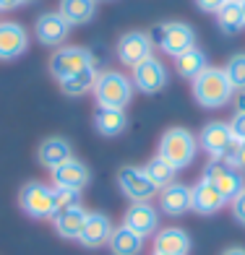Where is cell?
<instances>
[{
	"mask_svg": "<svg viewBox=\"0 0 245 255\" xmlns=\"http://www.w3.org/2000/svg\"><path fill=\"white\" fill-rule=\"evenodd\" d=\"M230 133L235 141H245V112H235L230 120Z\"/></svg>",
	"mask_w": 245,
	"mask_h": 255,
	"instance_id": "obj_32",
	"label": "cell"
},
{
	"mask_svg": "<svg viewBox=\"0 0 245 255\" xmlns=\"http://www.w3.org/2000/svg\"><path fill=\"white\" fill-rule=\"evenodd\" d=\"M123 224L146 240L159 232V211L151 203H131V208L123 216Z\"/></svg>",
	"mask_w": 245,
	"mask_h": 255,
	"instance_id": "obj_12",
	"label": "cell"
},
{
	"mask_svg": "<svg viewBox=\"0 0 245 255\" xmlns=\"http://www.w3.org/2000/svg\"><path fill=\"white\" fill-rule=\"evenodd\" d=\"M225 73H227V81L232 84V89L245 91V52H238L230 57L225 65Z\"/></svg>",
	"mask_w": 245,
	"mask_h": 255,
	"instance_id": "obj_29",
	"label": "cell"
},
{
	"mask_svg": "<svg viewBox=\"0 0 245 255\" xmlns=\"http://www.w3.org/2000/svg\"><path fill=\"white\" fill-rule=\"evenodd\" d=\"M240 5H243V13H245V0H240Z\"/></svg>",
	"mask_w": 245,
	"mask_h": 255,
	"instance_id": "obj_38",
	"label": "cell"
},
{
	"mask_svg": "<svg viewBox=\"0 0 245 255\" xmlns=\"http://www.w3.org/2000/svg\"><path fill=\"white\" fill-rule=\"evenodd\" d=\"M151 255H157V253H151Z\"/></svg>",
	"mask_w": 245,
	"mask_h": 255,
	"instance_id": "obj_40",
	"label": "cell"
},
{
	"mask_svg": "<svg viewBox=\"0 0 245 255\" xmlns=\"http://www.w3.org/2000/svg\"><path fill=\"white\" fill-rule=\"evenodd\" d=\"M29 47V34L18 21H0V60H16Z\"/></svg>",
	"mask_w": 245,
	"mask_h": 255,
	"instance_id": "obj_14",
	"label": "cell"
},
{
	"mask_svg": "<svg viewBox=\"0 0 245 255\" xmlns=\"http://www.w3.org/2000/svg\"><path fill=\"white\" fill-rule=\"evenodd\" d=\"M107 248L112 255H141L144 250V237H138L133 229H128L125 224L115 227L112 235L107 240Z\"/></svg>",
	"mask_w": 245,
	"mask_h": 255,
	"instance_id": "obj_22",
	"label": "cell"
},
{
	"mask_svg": "<svg viewBox=\"0 0 245 255\" xmlns=\"http://www.w3.org/2000/svg\"><path fill=\"white\" fill-rule=\"evenodd\" d=\"M89 211L81 203L71 206V208H63V211H57L55 219H52V229L57 237L63 240H76L78 242V235H81V227H84Z\"/></svg>",
	"mask_w": 245,
	"mask_h": 255,
	"instance_id": "obj_19",
	"label": "cell"
},
{
	"mask_svg": "<svg viewBox=\"0 0 245 255\" xmlns=\"http://www.w3.org/2000/svg\"><path fill=\"white\" fill-rule=\"evenodd\" d=\"M133 81L120 71H102L94 84V97L97 107H112V110H125L133 99Z\"/></svg>",
	"mask_w": 245,
	"mask_h": 255,
	"instance_id": "obj_2",
	"label": "cell"
},
{
	"mask_svg": "<svg viewBox=\"0 0 245 255\" xmlns=\"http://www.w3.org/2000/svg\"><path fill=\"white\" fill-rule=\"evenodd\" d=\"M151 42L157 47L170 55V57H180L183 52H188L196 47V31L191 24H183V21H167V24H157L151 29Z\"/></svg>",
	"mask_w": 245,
	"mask_h": 255,
	"instance_id": "obj_4",
	"label": "cell"
},
{
	"mask_svg": "<svg viewBox=\"0 0 245 255\" xmlns=\"http://www.w3.org/2000/svg\"><path fill=\"white\" fill-rule=\"evenodd\" d=\"M175 60H178V73H180L183 78H188V81L198 78V76H201L206 68H209L206 52L198 50V47H193V50H188V52H183L180 57H175Z\"/></svg>",
	"mask_w": 245,
	"mask_h": 255,
	"instance_id": "obj_27",
	"label": "cell"
},
{
	"mask_svg": "<svg viewBox=\"0 0 245 255\" xmlns=\"http://www.w3.org/2000/svg\"><path fill=\"white\" fill-rule=\"evenodd\" d=\"M204 180H209L214 185V188L222 193V198H225L227 203H232L238 198V195L245 190V177L243 172L235 169L232 164H227V161H217L212 159L204 169Z\"/></svg>",
	"mask_w": 245,
	"mask_h": 255,
	"instance_id": "obj_6",
	"label": "cell"
},
{
	"mask_svg": "<svg viewBox=\"0 0 245 255\" xmlns=\"http://www.w3.org/2000/svg\"><path fill=\"white\" fill-rule=\"evenodd\" d=\"M222 161H227V164H232L235 169L245 172V141H235L230 148V154L222 159Z\"/></svg>",
	"mask_w": 245,
	"mask_h": 255,
	"instance_id": "obj_30",
	"label": "cell"
},
{
	"mask_svg": "<svg viewBox=\"0 0 245 255\" xmlns=\"http://www.w3.org/2000/svg\"><path fill=\"white\" fill-rule=\"evenodd\" d=\"M89 65H94V57H91V52L86 47H60L50 57V73L57 84L71 78L78 71H84Z\"/></svg>",
	"mask_w": 245,
	"mask_h": 255,
	"instance_id": "obj_7",
	"label": "cell"
},
{
	"mask_svg": "<svg viewBox=\"0 0 245 255\" xmlns=\"http://www.w3.org/2000/svg\"><path fill=\"white\" fill-rule=\"evenodd\" d=\"M94 128L97 133L104 138H115L120 135L125 128H128V118H125V110H112V107H97L94 112Z\"/></svg>",
	"mask_w": 245,
	"mask_h": 255,
	"instance_id": "obj_23",
	"label": "cell"
},
{
	"mask_svg": "<svg viewBox=\"0 0 245 255\" xmlns=\"http://www.w3.org/2000/svg\"><path fill=\"white\" fill-rule=\"evenodd\" d=\"M227 0H196V8L204 10V13H219L225 8Z\"/></svg>",
	"mask_w": 245,
	"mask_h": 255,
	"instance_id": "obj_34",
	"label": "cell"
},
{
	"mask_svg": "<svg viewBox=\"0 0 245 255\" xmlns=\"http://www.w3.org/2000/svg\"><path fill=\"white\" fill-rule=\"evenodd\" d=\"M34 34H37V39L42 44H47V47H57V44H63L68 39V34H71V24H68L57 10H47V13H42L37 18V24H34Z\"/></svg>",
	"mask_w": 245,
	"mask_h": 255,
	"instance_id": "obj_13",
	"label": "cell"
},
{
	"mask_svg": "<svg viewBox=\"0 0 245 255\" xmlns=\"http://www.w3.org/2000/svg\"><path fill=\"white\" fill-rule=\"evenodd\" d=\"M230 206H232V216H235V222L245 227V190H243Z\"/></svg>",
	"mask_w": 245,
	"mask_h": 255,
	"instance_id": "obj_33",
	"label": "cell"
},
{
	"mask_svg": "<svg viewBox=\"0 0 245 255\" xmlns=\"http://www.w3.org/2000/svg\"><path fill=\"white\" fill-rule=\"evenodd\" d=\"M112 229H115V227H112V222H110L107 214H102V211H89L84 227H81L78 242H81L84 248H102V245H107Z\"/></svg>",
	"mask_w": 245,
	"mask_h": 255,
	"instance_id": "obj_17",
	"label": "cell"
},
{
	"mask_svg": "<svg viewBox=\"0 0 245 255\" xmlns=\"http://www.w3.org/2000/svg\"><path fill=\"white\" fill-rule=\"evenodd\" d=\"M21 5V0H0V10H13Z\"/></svg>",
	"mask_w": 245,
	"mask_h": 255,
	"instance_id": "obj_35",
	"label": "cell"
},
{
	"mask_svg": "<svg viewBox=\"0 0 245 255\" xmlns=\"http://www.w3.org/2000/svg\"><path fill=\"white\" fill-rule=\"evenodd\" d=\"M217 24L225 34H230V37L232 34H240L245 29V13H243L240 0H227L225 8L217 13Z\"/></svg>",
	"mask_w": 245,
	"mask_h": 255,
	"instance_id": "obj_26",
	"label": "cell"
},
{
	"mask_svg": "<svg viewBox=\"0 0 245 255\" xmlns=\"http://www.w3.org/2000/svg\"><path fill=\"white\" fill-rule=\"evenodd\" d=\"M144 172H146V177L157 185V188H167V185L175 182V175H178V169H175L167 159H162L159 154L157 156H151L146 164H144Z\"/></svg>",
	"mask_w": 245,
	"mask_h": 255,
	"instance_id": "obj_28",
	"label": "cell"
},
{
	"mask_svg": "<svg viewBox=\"0 0 245 255\" xmlns=\"http://www.w3.org/2000/svg\"><path fill=\"white\" fill-rule=\"evenodd\" d=\"M131 81H133V89H138L141 94H159L167 86V68L159 57L151 55L133 68Z\"/></svg>",
	"mask_w": 245,
	"mask_h": 255,
	"instance_id": "obj_9",
	"label": "cell"
},
{
	"mask_svg": "<svg viewBox=\"0 0 245 255\" xmlns=\"http://www.w3.org/2000/svg\"><path fill=\"white\" fill-rule=\"evenodd\" d=\"M89 182H91V172L84 161H78V159H68L60 167L52 169V185L55 188H68V190L81 193Z\"/></svg>",
	"mask_w": 245,
	"mask_h": 255,
	"instance_id": "obj_16",
	"label": "cell"
},
{
	"mask_svg": "<svg viewBox=\"0 0 245 255\" xmlns=\"http://www.w3.org/2000/svg\"><path fill=\"white\" fill-rule=\"evenodd\" d=\"M21 3H34V0H21Z\"/></svg>",
	"mask_w": 245,
	"mask_h": 255,
	"instance_id": "obj_39",
	"label": "cell"
},
{
	"mask_svg": "<svg viewBox=\"0 0 245 255\" xmlns=\"http://www.w3.org/2000/svg\"><path fill=\"white\" fill-rule=\"evenodd\" d=\"M232 84L227 81L225 68H212L209 65L206 71L193 78V99L201 104L204 110H219L230 104L232 99Z\"/></svg>",
	"mask_w": 245,
	"mask_h": 255,
	"instance_id": "obj_1",
	"label": "cell"
},
{
	"mask_svg": "<svg viewBox=\"0 0 245 255\" xmlns=\"http://www.w3.org/2000/svg\"><path fill=\"white\" fill-rule=\"evenodd\" d=\"M227 206V201L222 198V193L214 188L209 180H198L196 185H191V208L201 216H214L222 208Z\"/></svg>",
	"mask_w": 245,
	"mask_h": 255,
	"instance_id": "obj_15",
	"label": "cell"
},
{
	"mask_svg": "<svg viewBox=\"0 0 245 255\" xmlns=\"http://www.w3.org/2000/svg\"><path fill=\"white\" fill-rule=\"evenodd\" d=\"M118 185H120L125 198H131L133 203H149L159 193L157 185L146 177V172L141 167H133V164H128L118 172Z\"/></svg>",
	"mask_w": 245,
	"mask_h": 255,
	"instance_id": "obj_8",
	"label": "cell"
},
{
	"mask_svg": "<svg viewBox=\"0 0 245 255\" xmlns=\"http://www.w3.org/2000/svg\"><path fill=\"white\" fill-rule=\"evenodd\" d=\"M97 76H99L97 68L89 65V68H84V71L73 73L71 78L60 81V91H63V94H68V97H84V94H89V91H94Z\"/></svg>",
	"mask_w": 245,
	"mask_h": 255,
	"instance_id": "obj_25",
	"label": "cell"
},
{
	"mask_svg": "<svg viewBox=\"0 0 245 255\" xmlns=\"http://www.w3.org/2000/svg\"><path fill=\"white\" fill-rule=\"evenodd\" d=\"M196 154H198V138L185 128H170L159 138V156L167 159L178 172L191 167Z\"/></svg>",
	"mask_w": 245,
	"mask_h": 255,
	"instance_id": "obj_3",
	"label": "cell"
},
{
	"mask_svg": "<svg viewBox=\"0 0 245 255\" xmlns=\"http://www.w3.org/2000/svg\"><path fill=\"white\" fill-rule=\"evenodd\" d=\"M37 159H39V164L44 169L52 172L55 167H60L63 161L73 159V146L68 143L65 138H60V135H50V138H44V141L39 143Z\"/></svg>",
	"mask_w": 245,
	"mask_h": 255,
	"instance_id": "obj_21",
	"label": "cell"
},
{
	"mask_svg": "<svg viewBox=\"0 0 245 255\" xmlns=\"http://www.w3.org/2000/svg\"><path fill=\"white\" fill-rule=\"evenodd\" d=\"M154 253L157 255H188L191 253V235L183 227H165L154 235Z\"/></svg>",
	"mask_w": 245,
	"mask_h": 255,
	"instance_id": "obj_18",
	"label": "cell"
},
{
	"mask_svg": "<svg viewBox=\"0 0 245 255\" xmlns=\"http://www.w3.org/2000/svg\"><path fill=\"white\" fill-rule=\"evenodd\" d=\"M55 203H57V211L71 208V206L78 203V193L76 190H68V188H55Z\"/></svg>",
	"mask_w": 245,
	"mask_h": 255,
	"instance_id": "obj_31",
	"label": "cell"
},
{
	"mask_svg": "<svg viewBox=\"0 0 245 255\" xmlns=\"http://www.w3.org/2000/svg\"><path fill=\"white\" fill-rule=\"evenodd\" d=\"M222 255H245V248H240V245H238V248H227Z\"/></svg>",
	"mask_w": 245,
	"mask_h": 255,
	"instance_id": "obj_37",
	"label": "cell"
},
{
	"mask_svg": "<svg viewBox=\"0 0 245 255\" xmlns=\"http://www.w3.org/2000/svg\"><path fill=\"white\" fill-rule=\"evenodd\" d=\"M18 203L24 208V214L31 219H55L57 214V203H55V185L31 180L26 182L18 193Z\"/></svg>",
	"mask_w": 245,
	"mask_h": 255,
	"instance_id": "obj_5",
	"label": "cell"
},
{
	"mask_svg": "<svg viewBox=\"0 0 245 255\" xmlns=\"http://www.w3.org/2000/svg\"><path fill=\"white\" fill-rule=\"evenodd\" d=\"M151 52H154V42L146 31H128L118 39V57L128 68L144 63L146 57H151Z\"/></svg>",
	"mask_w": 245,
	"mask_h": 255,
	"instance_id": "obj_11",
	"label": "cell"
},
{
	"mask_svg": "<svg viewBox=\"0 0 245 255\" xmlns=\"http://www.w3.org/2000/svg\"><path fill=\"white\" fill-rule=\"evenodd\" d=\"M159 208L167 216H183L185 211H191V185L178 182L159 190Z\"/></svg>",
	"mask_w": 245,
	"mask_h": 255,
	"instance_id": "obj_20",
	"label": "cell"
},
{
	"mask_svg": "<svg viewBox=\"0 0 245 255\" xmlns=\"http://www.w3.org/2000/svg\"><path fill=\"white\" fill-rule=\"evenodd\" d=\"M57 13H60L71 26L89 24L97 13V0H60Z\"/></svg>",
	"mask_w": 245,
	"mask_h": 255,
	"instance_id": "obj_24",
	"label": "cell"
},
{
	"mask_svg": "<svg viewBox=\"0 0 245 255\" xmlns=\"http://www.w3.org/2000/svg\"><path fill=\"white\" fill-rule=\"evenodd\" d=\"M235 110L238 112H245V91H240L238 99H235Z\"/></svg>",
	"mask_w": 245,
	"mask_h": 255,
	"instance_id": "obj_36",
	"label": "cell"
},
{
	"mask_svg": "<svg viewBox=\"0 0 245 255\" xmlns=\"http://www.w3.org/2000/svg\"><path fill=\"white\" fill-rule=\"evenodd\" d=\"M232 143H235V138L230 133V123H222V120L206 123L201 135H198V148H204V151L217 161H222L230 154Z\"/></svg>",
	"mask_w": 245,
	"mask_h": 255,
	"instance_id": "obj_10",
	"label": "cell"
}]
</instances>
